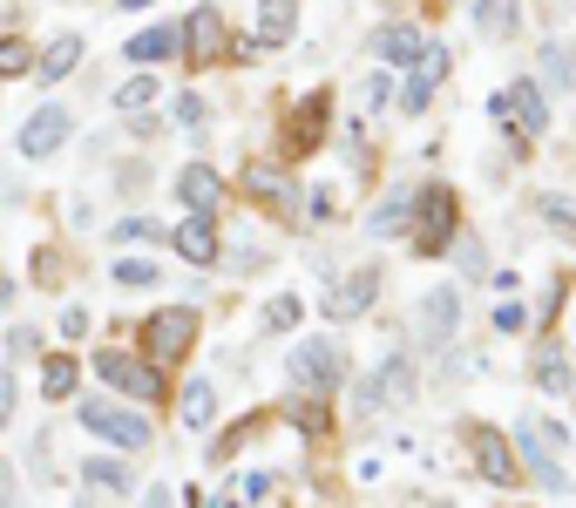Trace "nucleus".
<instances>
[{"label":"nucleus","instance_id":"obj_1","mask_svg":"<svg viewBox=\"0 0 576 508\" xmlns=\"http://www.w3.org/2000/svg\"><path fill=\"white\" fill-rule=\"evenodd\" d=\"M285 373H292V387H299L305 400H325L333 387H346V353H340V339H333V332L299 339L292 360H285Z\"/></svg>","mask_w":576,"mask_h":508},{"label":"nucleus","instance_id":"obj_2","mask_svg":"<svg viewBox=\"0 0 576 508\" xmlns=\"http://www.w3.org/2000/svg\"><path fill=\"white\" fill-rule=\"evenodd\" d=\"M414 393H421V373H414V360H407V353H387L360 380V407L367 413H400V407H414Z\"/></svg>","mask_w":576,"mask_h":508},{"label":"nucleus","instance_id":"obj_3","mask_svg":"<svg viewBox=\"0 0 576 508\" xmlns=\"http://www.w3.org/2000/svg\"><path fill=\"white\" fill-rule=\"evenodd\" d=\"M455 190L448 184H428V190H414V224H407V231H414V251H421V258H441V251L455 244Z\"/></svg>","mask_w":576,"mask_h":508},{"label":"nucleus","instance_id":"obj_4","mask_svg":"<svg viewBox=\"0 0 576 508\" xmlns=\"http://www.w3.org/2000/svg\"><path fill=\"white\" fill-rule=\"evenodd\" d=\"M75 413H81V428L102 434V441H109V448H123V455H136V448H149V441H156V434H149V420H143L136 407H116V400H81Z\"/></svg>","mask_w":576,"mask_h":508},{"label":"nucleus","instance_id":"obj_5","mask_svg":"<svg viewBox=\"0 0 576 508\" xmlns=\"http://www.w3.org/2000/svg\"><path fill=\"white\" fill-rule=\"evenodd\" d=\"M191 346H197V312H191V305H170V312L143 319V353H149L156 373L170 367V360H184Z\"/></svg>","mask_w":576,"mask_h":508},{"label":"nucleus","instance_id":"obj_6","mask_svg":"<svg viewBox=\"0 0 576 508\" xmlns=\"http://www.w3.org/2000/svg\"><path fill=\"white\" fill-rule=\"evenodd\" d=\"M96 373H102L116 393H129V400H163V373H156L149 360H136V353H102Z\"/></svg>","mask_w":576,"mask_h":508},{"label":"nucleus","instance_id":"obj_7","mask_svg":"<svg viewBox=\"0 0 576 508\" xmlns=\"http://www.w3.org/2000/svg\"><path fill=\"white\" fill-rule=\"evenodd\" d=\"M68 136H75L68 109H61V102H48V109H35V116L21 123V156H28V163H41V156H55Z\"/></svg>","mask_w":576,"mask_h":508},{"label":"nucleus","instance_id":"obj_8","mask_svg":"<svg viewBox=\"0 0 576 508\" xmlns=\"http://www.w3.org/2000/svg\"><path fill=\"white\" fill-rule=\"evenodd\" d=\"M373 299H380V272L367 265V272H346L340 285H325L319 312H325V319H360V312H367Z\"/></svg>","mask_w":576,"mask_h":508},{"label":"nucleus","instance_id":"obj_9","mask_svg":"<svg viewBox=\"0 0 576 508\" xmlns=\"http://www.w3.org/2000/svg\"><path fill=\"white\" fill-rule=\"evenodd\" d=\"M455 325H461V292H455V285H435V292L421 299V339H428V346H448Z\"/></svg>","mask_w":576,"mask_h":508},{"label":"nucleus","instance_id":"obj_10","mask_svg":"<svg viewBox=\"0 0 576 508\" xmlns=\"http://www.w3.org/2000/svg\"><path fill=\"white\" fill-rule=\"evenodd\" d=\"M516 441H523V468L536 475V488L543 495H569V475H563V461L536 441V420H523V428H516Z\"/></svg>","mask_w":576,"mask_h":508},{"label":"nucleus","instance_id":"obj_11","mask_svg":"<svg viewBox=\"0 0 576 508\" xmlns=\"http://www.w3.org/2000/svg\"><path fill=\"white\" fill-rule=\"evenodd\" d=\"M468 441H475V468H481L488 481H496V488H516V475H523V468H516V455H509V441H502L496 428H475Z\"/></svg>","mask_w":576,"mask_h":508},{"label":"nucleus","instance_id":"obj_12","mask_svg":"<svg viewBox=\"0 0 576 508\" xmlns=\"http://www.w3.org/2000/svg\"><path fill=\"white\" fill-rule=\"evenodd\" d=\"M136 68H156V61H184V35L170 28V21H156V28H143V35H129V48H123Z\"/></svg>","mask_w":576,"mask_h":508},{"label":"nucleus","instance_id":"obj_13","mask_svg":"<svg viewBox=\"0 0 576 508\" xmlns=\"http://www.w3.org/2000/svg\"><path fill=\"white\" fill-rule=\"evenodd\" d=\"M373 61H387V68H414V61H421V28H407V21L373 28Z\"/></svg>","mask_w":576,"mask_h":508},{"label":"nucleus","instance_id":"obj_14","mask_svg":"<svg viewBox=\"0 0 576 508\" xmlns=\"http://www.w3.org/2000/svg\"><path fill=\"white\" fill-rule=\"evenodd\" d=\"M502 96H509V123L523 136H543L549 129V96L536 89V81H516V89H502Z\"/></svg>","mask_w":576,"mask_h":508},{"label":"nucleus","instance_id":"obj_15","mask_svg":"<svg viewBox=\"0 0 576 508\" xmlns=\"http://www.w3.org/2000/svg\"><path fill=\"white\" fill-rule=\"evenodd\" d=\"M211 55H224V21H217V8H197L184 28V61H211Z\"/></svg>","mask_w":576,"mask_h":508},{"label":"nucleus","instance_id":"obj_16","mask_svg":"<svg viewBox=\"0 0 576 508\" xmlns=\"http://www.w3.org/2000/svg\"><path fill=\"white\" fill-rule=\"evenodd\" d=\"M299 35V0H258V48H285Z\"/></svg>","mask_w":576,"mask_h":508},{"label":"nucleus","instance_id":"obj_17","mask_svg":"<svg viewBox=\"0 0 576 508\" xmlns=\"http://www.w3.org/2000/svg\"><path fill=\"white\" fill-rule=\"evenodd\" d=\"M217 190H224V184H217L211 163H191L184 177H177V197L191 204V217H211V211H217Z\"/></svg>","mask_w":576,"mask_h":508},{"label":"nucleus","instance_id":"obj_18","mask_svg":"<svg viewBox=\"0 0 576 508\" xmlns=\"http://www.w3.org/2000/svg\"><path fill=\"white\" fill-rule=\"evenodd\" d=\"M177 251H184L197 272H211V265H217V224H211V217H184V224H177Z\"/></svg>","mask_w":576,"mask_h":508},{"label":"nucleus","instance_id":"obj_19","mask_svg":"<svg viewBox=\"0 0 576 508\" xmlns=\"http://www.w3.org/2000/svg\"><path fill=\"white\" fill-rule=\"evenodd\" d=\"M516 28H523L516 0H475V35H481V41H509Z\"/></svg>","mask_w":576,"mask_h":508},{"label":"nucleus","instance_id":"obj_20","mask_svg":"<svg viewBox=\"0 0 576 508\" xmlns=\"http://www.w3.org/2000/svg\"><path fill=\"white\" fill-rule=\"evenodd\" d=\"M75 61H81V35H55L48 55H35V75H41V81H68Z\"/></svg>","mask_w":576,"mask_h":508},{"label":"nucleus","instance_id":"obj_21","mask_svg":"<svg viewBox=\"0 0 576 508\" xmlns=\"http://www.w3.org/2000/svg\"><path fill=\"white\" fill-rule=\"evenodd\" d=\"M319 136H325V96H305V102H299V123L285 129V149H292V156H305Z\"/></svg>","mask_w":576,"mask_h":508},{"label":"nucleus","instance_id":"obj_22","mask_svg":"<svg viewBox=\"0 0 576 508\" xmlns=\"http://www.w3.org/2000/svg\"><path fill=\"white\" fill-rule=\"evenodd\" d=\"M407 217H414V190H393V197H380V211H373V237H407Z\"/></svg>","mask_w":576,"mask_h":508},{"label":"nucleus","instance_id":"obj_23","mask_svg":"<svg viewBox=\"0 0 576 508\" xmlns=\"http://www.w3.org/2000/svg\"><path fill=\"white\" fill-rule=\"evenodd\" d=\"M536 387L543 393H569V360H563L556 339H543V346H536Z\"/></svg>","mask_w":576,"mask_h":508},{"label":"nucleus","instance_id":"obj_24","mask_svg":"<svg viewBox=\"0 0 576 508\" xmlns=\"http://www.w3.org/2000/svg\"><path fill=\"white\" fill-rule=\"evenodd\" d=\"M81 481L102 488V495H129V468H123V461H102V455L81 461Z\"/></svg>","mask_w":576,"mask_h":508},{"label":"nucleus","instance_id":"obj_25","mask_svg":"<svg viewBox=\"0 0 576 508\" xmlns=\"http://www.w3.org/2000/svg\"><path fill=\"white\" fill-rule=\"evenodd\" d=\"M41 393L48 400H68L75 393V360L68 353H41Z\"/></svg>","mask_w":576,"mask_h":508},{"label":"nucleus","instance_id":"obj_26","mask_svg":"<svg viewBox=\"0 0 576 508\" xmlns=\"http://www.w3.org/2000/svg\"><path fill=\"white\" fill-rule=\"evenodd\" d=\"M244 184H252V197H265V204H292V177H285V169H272V163H258Z\"/></svg>","mask_w":576,"mask_h":508},{"label":"nucleus","instance_id":"obj_27","mask_svg":"<svg viewBox=\"0 0 576 508\" xmlns=\"http://www.w3.org/2000/svg\"><path fill=\"white\" fill-rule=\"evenodd\" d=\"M116 109H123V116H143V109H156V75H129L123 89H116Z\"/></svg>","mask_w":576,"mask_h":508},{"label":"nucleus","instance_id":"obj_28","mask_svg":"<svg viewBox=\"0 0 576 508\" xmlns=\"http://www.w3.org/2000/svg\"><path fill=\"white\" fill-rule=\"evenodd\" d=\"M211 413H217L211 380H191V387H184V428H211Z\"/></svg>","mask_w":576,"mask_h":508},{"label":"nucleus","instance_id":"obj_29","mask_svg":"<svg viewBox=\"0 0 576 508\" xmlns=\"http://www.w3.org/2000/svg\"><path fill=\"white\" fill-rule=\"evenodd\" d=\"M285 420H292L305 441H319V434H325V400H305V393H299V400L285 407Z\"/></svg>","mask_w":576,"mask_h":508},{"label":"nucleus","instance_id":"obj_30","mask_svg":"<svg viewBox=\"0 0 576 508\" xmlns=\"http://www.w3.org/2000/svg\"><path fill=\"white\" fill-rule=\"evenodd\" d=\"M35 68V48L21 41V35H0V81H8V75H28Z\"/></svg>","mask_w":576,"mask_h":508},{"label":"nucleus","instance_id":"obj_31","mask_svg":"<svg viewBox=\"0 0 576 508\" xmlns=\"http://www.w3.org/2000/svg\"><path fill=\"white\" fill-rule=\"evenodd\" d=\"M109 279H116V285H129V292H136V285H156V279H163V272H156V258H116V272H109Z\"/></svg>","mask_w":576,"mask_h":508},{"label":"nucleus","instance_id":"obj_32","mask_svg":"<svg viewBox=\"0 0 576 508\" xmlns=\"http://www.w3.org/2000/svg\"><path fill=\"white\" fill-rule=\"evenodd\" d=\"M536 211H543V224H549V231H556V237H563V244H576V211H569V204H563V197H543V204H536Z\"/></svg>","mask_w":576,"mask_h":508},{"label":"nucleus","instance_id":"obj_33","mask_svg":"<svg viewBox=\"0 0 576 508\" xmlns=\"http://www.w3.org/2000/svg\"><path fill=\"white\" fill-rule=\"evenodd\" d=\"M543 75L556 81V89H563L569 75H576V61H569V48H563V41H549V48H543Z\"/></svg>","mask_w":576,"mask_h":508},{"label":"nucleus","instance_id":"obj_34","mask_svg":"<svg viewBox=\"0 0 576 508\" xmlns=\"http://www.w3.org/2000/svg\"><path fill=\"white\" fill-rule=\"evenodd\" d=\"M109 237L116 244H149L156 237V217H123V224H109Z\"/></svg>","mask_w":576,"mask_h":508},{"label":"nucleus","instance_id":"obj_35","mask_svg":"<svg viewBox=\"0 0 576 508\" xmlns=\"http://www.w3.org/2000/svg\"><path fill=\"white\" fill-rule=\"evenodd\" d=\"M428 96H435V81H428V75H407V89H400V109H407V116H421V109H428Z\"/></svg>","mask_w":576,"mask_h":508},{"label":"nucleus","instance_id":"obj_36","mask_svg":"<svg viewBox=\"0 0 576 508\" xmlns=\"http://www.w3.org/2000/svg\"><path fill=\"white\" fill-rule=\"evenodd\" d=\"M265 325H272V332H292V325H299V299H272V305H265Z\"/></svg>","mask_w":576,"mask_h":508},{"label":"nucleus","instance_id":"obj_37","mask_svg":"<svg viewBox=\"0 0 576 508\" xmlns=\"http://www.w3.org/2000/svg\"><path fill=\"white\" fill-rule=\"evenodd\" d=\"M231 495H237V501H265V495H272V475H244Z\"/></svg>","mask_w":576,"mask_h":508},{"label":"nucleus","instance_id":"obj_38","mask_svg":"<svg viewBox=\"0 0 576 508\" xmlns=\"http://www.w3.org/2000/svg\"><path fill=\"white\" fill-rule=\"evenodd\" d=\"M177 123L184 129H204V96H177Z\"/></svg>","mask_w":576,"mask_h":508},{"label":"nucleus","instance_id":"obj_39","mask_svg":"<svg viewBox=\"0 0 576 508\" xmlns=\"http://www.w3.org/2000/svg\"><path fill=\"white\" fill-rule=\"evenodd\" d=\"M14 400H21V387H14V373H0V428L14 420Z\"/></svg>","mask_w":576,"mask_h":508},{"label":"nucleus","instance_id":"obj_40","mask_svg":"<svg viewBox=\"0 0 576 508\" xmlns=\"http://www.w3.org/2000/svg\"><path fill=\"white\" fill-rule=\"evenodd\" d=\"M387 96H393V89H387V75H380V68H373V75H367V109H380V102H387Z\"/></svg>","mask_w":576,"mask_h":508},{"label":"nucleus","instance_id":"obj_41","mask_svg":"<svg viewBox=\"0 0 576 508\" xmlns=\"http://www.w3.org/2000/svg\"><path fill=\"white\" fill-rule=\"evenodd\" d=\"M14 501H21V495H14V468L0 461V508H14Z\"/></svg>","mask_w":576,"mask_h":508},{"label":"nucleus","instance_id":"obj_42","mask_svg":"<svg viewBox=\"0 0 576 508\" xmlns=\"http://www.w3.org/2000/svg\"><path fill=\"white\" fill-rule=\"evenodd\" d=\"M496 325L502 332H523V305H496Z\"/></svg>","mask_w":576,"mask_h":508},{"label":"nucleus","instance_id":"obj_43","mask_svg":"<svg viewBox=\"0 0 576 508\" xmlns=\"http://www.w3.org/2000/svg\"><path fill=\"white\" fill-rule=\"evenodd\" d=\"M143 508H177V495H170V488H149V495H143Z\"/></svg>","mask_w":576,"mask_h":508},{"label":"nucleus","instance_id":"obj_44","mask_svg":"<svg viewBox=\"0 0 576 508\" xmlns=\"http://www.w3.org/2000/svg\"><path fill=\"white\" fill-rule=\"evenodd\" d=\"M116 8H156V0H116Z\"/></svg>","mask_w":576,"mask_h":508},{"label":"nucleus","instance_id":"obj_45","mask_svg":"<svg viewBox=\"0 0 576 508\" xmlns=\"http://www.w3.org/2000/svg\"><path fill=\"white\" fill-rule=\"evenodd\" d=\"M569 393H576V367H569Z\"/></svg>","mask_w":576,"mask_h":508}]
</instances>
